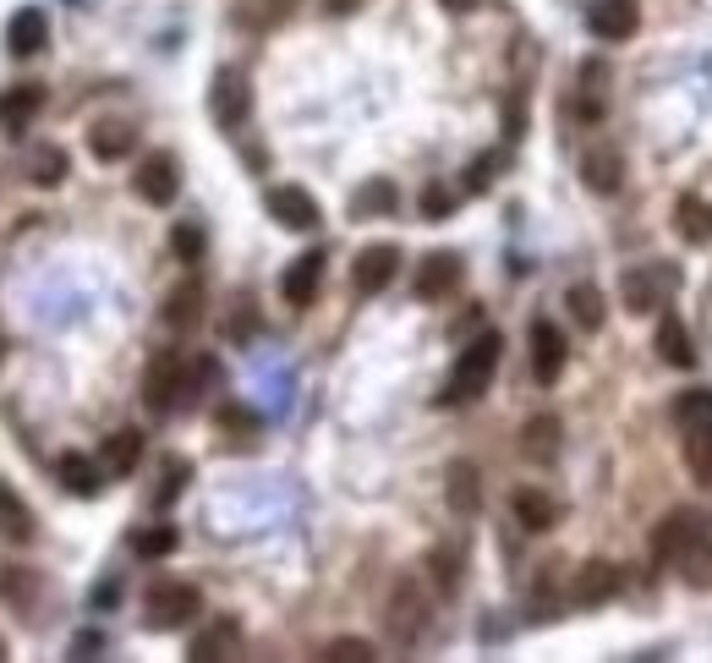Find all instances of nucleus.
I'll return each mask as SVG.
<instances>
[{
    "label": "nucleus",
    "mask_w": 712,
    "mask_h": 663,
    "mask_svg": "<svg viewBox=\"0 0 712 663\" xmlns=\"http://www.w3.org/2000/svg\"><path fill=\"white\" fill-rule=\"evenodd\" d=\"M499 356H504V334H477L460 356H455V373H449V384H444V395H438V406H466V400H477L488 384H493V373H499Z\"/></svg>",
    "instance_id": "nucleus-1"
},
{
    "label": "nucleus",
    "mask_w": 712,
    "mask_h": 663,
    "mask_svg": "<svg viewBox=\"0 0 712 663\" xmlns=\"http://www.w3.org/2000/svg\"><path fill=\"white\" fill-rule=\"evenodd\" d=\"M198 609H203V592L192 581H153L148 598H142V625L148 631H181V625L198 620Z\"/></svg>",
    "instance_id": "nucleus-2"
},
{
    "label": "nucleus",
    "mask_w": 712,
    "mask_h": 663,
    "mask_svg": "<svg viewBox=\"0 0 712 663\" xmlns=\"http://www.w3.org/2000/svg\"><path fill=\"white\" fill-rule=\"evenodd\" d=\"M181 400H187V356L181 351H153L148 367H142V406L153 417H164Z\"/></svg>",
    "instance_id": "nucleus-3"
},
{
    "label": "nucleus",
    "mask_w": 712,
    "mask_h": 663,
    "mask_svg": "<svg viewBox=\"0 0 712 663\" xmlns=\"http://www.w3.org/2000/svg\"><path fill=\"white\" fill-rule=\"evenodd\" d=\"M209 116L220 132H242L247 116H253V83L236 72V66H220L214 83H209Z\"/></svg>",
    "instance_id": "nucleus-4"
},
{
    "label": "nucleus",
    "mask_w": 712,
    "mask_h": 663,
    "mask_svg": "<svg viewBox=\"0 0 712 663\" xmlns=\"http://www.w3.org/2000/svg\"><path fill=\"white\" fill-rule=\"evenodd\" d=\"M384 631H390L395 648H412L427 631V592L412 576L395 581V592H390V603H384Z\"/></svg>",
    "instance_id": "nucleus-5"
},
{
    "label": "nucleus",
    "mask_w": 712,
    "mask_h": 663,
    "mask_svg": "<svg viewBox=\"0 0 712 663\" xmlns=\"http://www.w3.org/2000/svg\"><path fill=\"white\" fill-rule=\"evenodd\" d=\"M663 565H674V570H680V581H686L691 592H712V532L697 521V526L686 532V543H680Z\"/></svg>",
    "instance_id": "nucleus-6"
},
{
    "label": "nucleus",
    "mask_w": 712,
    "mask_h": 663,
    "mask_svg": "<svg viewBox=\"0 0 712 663\" xmlns=\"http://www.w3.org/2000/svg\"><path fill=\"white\" fill-rule=\"evenodd\" d=\"M264 208H269V220L285 225V231H318V220H323L318 214V197L307 186H290V181L264 192Z\"/></svg>",
    "instance_id": "nucleus-7"
},
{
    "label": "nucleus",
    "mask_w": 712,
    "mask_h": 663,
    "mask_svg": "<svg viewBox=\"0 0 712 663\" xmlns=\"http://www.w3.org/2000/svg\"><path fill=\"white\" fill-rule=\"evenodd\" d=\"M395 275H401V247H390V242L362 247V253H357V264H351V286H357L362 297H379Z\"/></svg>",
    "instance_id": "nucleus-8"
},
{
    "label": "nucleus",
    "mask_w": 712,
    "mask_h": 663,
    "mask_svg": "<svg viewBox=\"0 0 712 663\" xmlns=\"http://www.w3.org/2000/svg\"><path fill=\"white\" fill-rule=\"evenodd\" d=\"M460 280H466V264H460V253L444 247V253H427L423 264H417V280L412 286H417L423 302H444V297H455Z\"/></svg>",
    "instance_id": "nucleus-9"
},
{
    "label": "nucleus",
    "mask_w": 712,
    "mask_h": 663,
    "mask_svg": "<svg viewBox=\"0 0 712 663\" xmlns=\"http://www.w3.org/2000/svg\"><path fill=\"white\" fill-rule=\"evenodd\" d=\"M132 192L142 203H153V208H170L176 192H181V165L170 154H148L138 165V175H132Z\"/></svg>",
    "instance_id": "nucleus-10"
},
{
    "label": "nucleus",
    "mask_w": 712,
    "mask_h": 663,
    "mask_svg": "<svg viewBox=\"0 0 712 663\" xmlns=\"http://www.w3.org/2000/svg\"><path fill=\"white\" fill-rule=\"evenodd\" d=\"M619 587H625L619 565H608V559H586V565L575 570V587H570V598H575L581 609H603L608 598H619Z\"/></svg>",
    "instance_id": "nucleus-11"
},
{
    "label": "nucleus",
    "mask_w": 712,
    "mask_h": 663,
    "mask_svg": "<svg viewBox=\"0 0 712 663\" xmlns=\"http://www.w3.org/2000/svg\"><path fill=\"white\" fill-rule=\"evenodd\" d=\"M586 22H592L597 39L625 44V39H636V28H641V0H592Z\"/></svg>",
    "instance_id": "nucleus-12"
},
{
    "label": "nucleus",
    "mask_w": 712,
    "mask_h": 663,
    "mask_svg": "<svg viewBox=\"0 0 712 663\" xmlns=\"http://www.w3.org/2000/svg\"><path fill=\"white\" fill-rule=\"evenodd\" d=\"M669 286H674V269H630L619 280V297H625L630 313H652V308H663Z\"/></svg>",
    "instance_id": "nucleus-13"
},
{
    "label": "nucleus",
    "mask_w": 712,
    "mask_h": 663,
    "mask_svg": "<svg viewBox=\"0 0 712 663\" xmlns=\"http://www.w3.org/2000/svg\"><path fill=\"white\" fill-rule=\"evenodd\" d=\"M318 286H323V253H318V247L301 253L280 275V297L290 308H312V302H318Z\"/></svg>",
    "instance_id": "nucleus-14"
},
{
    "label": "nucleus",
    "mask_w": 712,
    "mask_h": 663,
    "mask_svg": "<svg viewBox=\"0 0 712 663\" xmlns=\"http://www.w3.org/2000/svg\"><path fill=\"white\" fill-rule=\"evenodd\" d=\"M39 110H44V88H39V83L6 88V94H0V132H6V138L28 132V127L39 121Z\"/></svg>",
    "instance_id": "nucleus-15"
},
{
    "label": "nucleus",
    "mask_w": 712,
    "mask_h": 663,
    "mask_svg": "<svg viewBox=\"0 0 712 663\" xmlns=\"http://www.w3.org/2000/svg\"><path fill=\"white\" fill-rule=\"evenodd\" d=\"M532 373H538V384H560V373H565V334L549 319L532 324Z\"/></svg>",
    "instance_id": "nucleus-16"
},
{
    "label": "nucleus",
    "mask_w": 712,
    "mask_h": 663,
    "mask_svg": "<svg viewBox=\"0 0 712 663\" xmlns=\"http://www.w3.org/2000/svg\"><path fill=\"white\" fill-rule=\"evenodd\" d=\"M581 181L592 186V192H619L625 186V154L614 149V143H603V149H586L581 154Z\"/></svg>",
    "instance_id": "nucleus-17"
},
{
    "label": "nucleus",
    "mask_w": 712,
    "mask_h": 663,
    "mask_svg": "<svg viewBox=\"0 0 712 663\" xmlns=\"http://www.w3.org/2000/svg\"><path fill=\"white\" fill-rule=\"evenodd\" d=\"M132 149H138V127H127V121H94V127H88V154H94V160L116 165V160H127Z\"/></svg>",
    "instance_id": "nucleus-18"
},
{
    "label": "nucleus",
    "mask_w": 712,
    "mask_h": 663,
    "mask_svg": "<svg viewBox=\"0 0 712 663\" xmlns=\"http://www.w3.org/2000/svg\"><path fill=\"white\" fill-rule=\"evenodd\" d=\"M236 648H242V625H236V620H214L203 637H192L187 659L192 663H225V659H236Z\"/></svg>",
    "instance_id": "nucleus-19"
},
{
    "label": "nucleus",
    "mask_w": 712,
    "mask_h": 663,
    "mask_svg": "<svg viewBox=\"0 0 712 663\" xmlns=\"http://www.w3.org/2000/svg\"><path fill=\"white\" fill-rule=\"evenodd\" d=\"M159 319H164V324H170L176 334L198 330V324H203V286H198V280H181V286H176V291L164 297Z\"/></svg>",
    "instance_id": "nucleus-20"
},
{
    "label": "nucleus",
    "mask_w": 712,
    "mask_h": 663,
    "mask_svg": "<svg viewBox=\"0 0 712 663\" xmlns=\"http://www.w3.org/2000/svg\"><path fill=\"white\" fill-rule=\"evenodd\" d=\"M44 39H50V22H44L39 6H22V11L6 22V50H11V55H39Z\"/></svg>",
    "instance_id": "nucleus-21"
},
{
    "label": "nucleus",
    "mask_w": 712,
    "mask_h": 663,
    "mask_svg": "<svg viewBox=\"0 0 712 663\" xmlns=\"http://www.w3.org/2000/svg\"><path fill=\"white\" fill-rule=\"evenodd\" d=\"M142 461V434L138 428H116L110 439H105V450H99V467H105V478H132Z\"/></svg>",
    "instance_id": "nucleus-22"
},
{
    "label": "nucleus",
    "mask_w": 712,
    "mask_h": 663,
    "mask_svg": "<svg viewBox=\"0 0 712 663\" xmlns=\"http://www.w3.org/2000/svg\"><path fill=\"white\" fill-rule=\"evenodd\" d=\"M55 478H61V489L66 494H77V499H94L110 478H105V467L99 461H88V456H61L55 461Z\"/></svg>",
    "instance_id": "nucleus-23"
},
{
    "label": "nucleus",
    "mask_w": 712,
    "mask_h": 663,
    "mask_svg": "<svg viewBox=\"0 0 712 663\" xmlns=\"http://www.w3.org/2000/svg\"><path fill=\"white\" fill-rule=\"evenodd\" d=\"M395 203H401L395 181L373 175V181H362V186L351 192V220H384V214H395Z\"/></svg>",
    "instance_id": "nucleus-24"
},
{
    "label": "nucleus",
    "mask_w": 712,
    "mask_h": 663,
    "mask_svg": "<svg viewBox=\"0 0 712 663\" xmlns=\"http://www.w3.org/2000/svg\"><path fill=\"white\" fill-rule=\"evenodd\" d=\"M510 510H516V521H521L527 532H549V526L560 521V504L543 494V489H516V494H510Z\"/></svg>",
    "instance_id": "nucleus-25"
},
{
    "label": "nucleus",
    "mask_w": 712,
    "mask_h": 663,
    "mask_svg": "<svg viewBox=\"0 0 712 663\" xmlns=\"http://www.w3.org/2000/svg\"><path fill=\"white\" fill-rule=\"evenodd\" d=\"M674 231H680V242L708 247L712 242V203L708 197H680V203H674Z\"/></svg>",
    "instance_id": "nucleus-26"
},
{
    "label": "nucleus",
    "mask_w": 712,
    "mask_h": 663,
    "mask_svg": "<svg viewBox=\"0 0 712 663\" xmlns=\"http://www.w3.org/2000/svg\"><path fill=\"white\" fill-rule=\"evenodd\" d=\"M658 356H663L669 367H697V345H691V330H686L674 313H663V319H658Z\"/></svg>",
    "instance_id": "nucleus-27"
},
{
    "label": "nucleus",
    "mask_w": 712,
    "mask_h": 663,
    "mask_svg": "<svg viewBox=\"0 0 712 663\" xmlns=\"http://www.w3.org/2000/svg\"><path fill=\"white\" fill-rule=\"evenodd\" d=\"M444 494H449V510H455V515H477V504H482V478H477V467H471V461H455Z\"/></svg>",
    "instance_id": "nucleus-28"
},
{
    "label": "nucleus",
    "mask_w": 712,
    "mask_h": 663,
    "mask_svg": "<svg viewBox=\"0 0 712 663\" xmlns=\"http://www.w3.org/2000/svg\"><path fill=\"white\" fill-rule=\"evenodd\" d=\"M560 417L554 411H543V417H532L527 423V434H521V450H527V461H554L560 456Z\"/></svg>",
    "instance_id": "nucleus-29"
},
{
    "label": "nucleus",
    "mask_w": 712,
    "mask_h": 663,
    "mask_svg": "<svg viewBox=\"0 0 712 663\" xmlns=\"http://www.w3.org/2000/svg\"><path fill=\"white\" fill-rule=\"evenodd\" d=\"M66 170H72V160H66L61 143H39V149L28 154V181H33V186H61Z\"/></svg>",
    "instance_id": "nucleus-30"
},
{
    "label": "nucleus",
    "mask_w": 712,
    "mask_h": 663,
    "mask_svg": "<svg viewBox=\"0 0 712 663\" xmlns=\"http://www.w3.org/2000/svg\"><path fill=\"white\" fill-rule=\"evenodd\" d=\"M0 532L11 543H28L33 537V510H28V499L17 494L11 483H0Z\"/></svg>",
    "instance_id": "nucleus-31"
},
{
    "label": "nucleus",
    "mask_w": 712,
    "mask_h": 663,
    "mask_svg": "<svg viewBox=\"0 0 712 663\" xmlns=\"http://www.w3.org/2000/svg\"><path fill=\"white\" fill-rule=\"evenodd\" d=\"M127 543H132V554H138V559H164V554H176V548H181V532H176V526H164V521H153V526H138Z\"/></svg>",
    "instance_id": "nucleus-32"
},
{
    "label": "nucleus",
    "mask_w": 712,
    "mask_h": 663,
    "mask_svg": "<svg viewBox=\"0 0 712 663\" xmlns=\"http://www.w3.org/2000/svg\"><path fill=\"white\" fill-rule=\"evenodd\" d=\"M33 592H39V576L28 565H0V603L33 609Z\"/></svg>",
    "instance_id": "nucleus-33"
},
{
    "label": "nucleus",
    "mask_w": 712,
    "mask_h": 663,
    "mask_svg": "<svg viewBox=\"0 0 712 663\" xmlns=\"http://www.w3.org/2000/svg\"><path fill=\"white\" fill-rule=\"evenodd\" d=\"M686 467H691V478L712 489V423L702 428H686Z\"/></svg>",
    "instance_id": "nucleus-34"
},
{
    "label": "nucleus",
    "mask_w": 712,
    "mask_h": 663,
    "mask_svg": "<svg viewBox=\"0 0 712 663\" xmlns=\"http://www.w3.org/2000/svg\"><path fill=\"white\" fill-rule=\"evenodd\" d=\"M565 302H570V319H575L586 334L603 330V291H597V286H570Z\"/></svg>",
    "instance_id": "nucleus-35"
},
{
    "label": "nucleus",
    "mask_w": 712,
    "mask_h": 663,
    "mask_svg": "<svg viewBox=\"0 0 712 663\" xmlns=\"http://www.w3.org/2000/svg\"><path fill=\"white\" fill-rule=\"evenodd\" d=\"M187 478H192V461L187 456H164V467H159V489H153V504L159 510H170L181 489H187Z\"/></svg>",
    "instance_id": "nucleus-36"
},
{
    "label": "nucleus",
    "mask_w": 712,
    "mask_h": 663,
    "mask_svg": "<svg viewBox=\"0 0 712 663\" xmlns=\"http://www.w3.org/2000/svg\"><path fill=\"white\" fill-rule=\"evenodd\" d=\"M674 423H680V434L712 423V389H686V395L674 400Z\"/></svg>",
    "instance_id": "nucleus-37"
},
{
    "label": "nucleus",
    "mask_w": 712,
    "mask_h": 663,
    "mask_svg": "<svg viewBox=\"0 0 712 663\" xmlns=\"http://www.w3.org/2000/svg\"><path fill=\"white\" fill-rule=\"evenodd\" d=\"M373 642H362V637H340V642H329L323 648V663H373Z\"/></svg>",
    "instance_id": "nucleus-38"
},
{
    "label": "nucleus",
    "mask_w": 712,
    "mask_h": 663,
    "mask_svg": "<svg viewBox=\"0 0 712 663\" xmlns=\"http://www.w3.org/2000/svg\"><path fill=\"white\" fill-rule=\"evenodd\" d=\"M427 570H433V581H438V592H455V587H460V559H455L449 548H438V554H427Z\"/></svg>",
    "instance_id": "nucleus-39"
},
{
    "label": "nucleus",
    "mask_w": 712,
    "mask_h": 663,
    "mask_svg": "<svg viewBox=\"0 0 712 663\" xmlns=\"http://www.w3.org/2000/svg\"><path fill=\"white\" fill-rule=\"evenodd\" d=\"M170 247H176L181 264H198V258H203V231H198V225H176V231H170Z\"/></svg>",
    "instance_id": "nucleus-40"
},
{
    "label": "nucleus",
    "mask_w": 712,
    "mask_h": 663,
    "mask_svg": "<svg viewBox=\"0 0 712 663\" xmlns=\"http://www.w3.org/2000/svg\"><path fill=\"white\" fill-rule=\"evenodd\" d=\"M499 165H504V154H499V149H493V154H482L477 165L466 170V186H471V192H488V186H493V175H499Z\"/></svg>",
    "instance_id": "nucleus-41"
},
{
    "label": "nucleus",
    "mask_w": 712,
    "mask_h": 663,
    "mask_svg": "<svg viewBox=\"0 0 712 663\" xmlns=\"http://www.w3.org/2000/svg\"><path fill=\"white\" fill-rule=\"evenodd\" d=\"M455 214V192L449 186H423V220H449Z\"/></svg>",
    "instance_id": "nucleus-42"
},
{
    "label": "nucleus",
    "mask_w": 712,
    "mask_h": 663,
    "mask_svg": "<svg viewBox=\"0 0 712 663\" xmlns=\"http://www.w3.org/2000/svg\"><path fill=\"white\" fill-rule=\"evenodd\" d=\"M220 428H258V417H253L247 406H225V411H220Z\"/></svg>",
    "instance_id": "nucleus-43"
},
{
    "label": "nucleus",
    "mask_w": 712,
    "mask_h": 663,
    "mask_svg": "<svg viewBox=\"0 0 712 663\" xmlns=\"http://www.w3.org/2000/svg\"><path fill=\"white\" fill-rule=\"evenodd\" d=\"M94 653H99V637H94V631H83V637L72 642V659H94Z\"/></svg>",
    "instance_id": "nucleus-44"
},
{
    "label": "nucleus",
    "mask_w": 712,
    "mask_h": 663,
    "mask_svg": "<svg viewBox=\"0 0 712 663\" xmlns=\"http://www.w3.org/2000/svg\"><path fill=\"white\" fill-rule=\"evenodd\" d=\"M438 6H444V11H455V17H460V11H477V6H482V0H438Z\"/></svg>",
    "instance_id": "nucleus-45"
},
{
    "label": "nucleus",
    "mask_w": 712,
    "mask_h": 663,
    "mask_svg": "<svg viewBox=\"0 0 712 663\" xmlns=\"http://www.w3.org/2000/svg\"><path fill=\"white\" fill-rule=\"evenodd\" d=\"M0 659H6V637H0Z\"/></svg>",
    "instance_id": "nucleus-46"
}]
</instances>
